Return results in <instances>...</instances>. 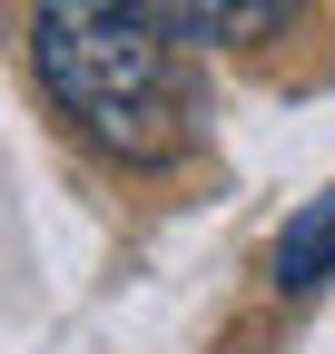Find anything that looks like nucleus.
Instances as JSON below:
<instances>
[{
  "instance_id": "nucleus-1",
  "label": "nucleus",
  "mask_w": 335,
  "mask_h": 354,
  "mask_svg": "<svg viewBox=\"0 0 335 354\" xmlns=\"http://www.w3.org/2000/svg\"><path fill=\"white\" fill-rule=\"evenodd\" d=\"M30 69L99 158L158 167L178 148L168 39L138 20V0H30Z\"/></svg>"
},
{
  "instance_id": "nucleus-2",
  "label": "nucleus",
  "mask_w": 335,
  "mask_h": 354,
  "mask_svg": "<svg viewBox=\"0 0 335 354\" xmlns=\"http://www.w3.org/2000/svg\"><path fill=\"white\" fill-rule=\"evenodd\" d=\"M325 276H335V187L276 236V295H306V286H325Z\"/></svg>"
},
{
  "instance_id": "nucleus-3",
  "label": "nucleus",
  "mask_w": 335,
  "mask_h": 354,
  "mask_svg": "<svg viewBox=\"0 0 335 354\" xmlns=\"http://www.w3.org/2000/svg\"><path fill=\"white\" fill-rule=\"evenodd\" d=\"M138 20L168 50H227V0H138Z\"/></svg>"
},
{
  "instance_id": "nucleus-4",
  "label": "nucleus",
  "mask_w": 335,
  "mask_h": 354,
  "mask_svg": "<svg viewBox=\"0 0 335 354\" xmlns=\"http://www.w3.org/2000/svg\"><path fill=\"white\" fill-rule=\"evenodd\" d=\"M306 0H227V39H276Z\"/></svg>"
}]
</instances>
